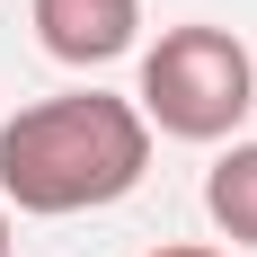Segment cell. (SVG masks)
I'll list each match as a JSON object with an SVG mask.
<instances>
[{
  "mask_svg": "<svg viewBox=\"0 0 257 257\" xmlns=\"http://www.w3.org/2000/svg\"><path fill=\"white\" fill-rule=\"evenodd\" d=\"M133 106H142V124L169 133V142H231V133L248 124V106H257V62H248V45H239L231 27L186 18V27H169V36L142 53Z\"/></svg>",
  "mask_w": 257,
  "mask_h": 257,
  "instance_id": "2",
  "label": "cell"
},
{
  "mask_svg": "<svg viewBox=\"0 0 257 257\" xmlns=\"http://www.w3.org/2000/svg\"><path fill=\"white\" fill-rule=\"evenodd\" d=\"M133 36H142V0H36V45L71 71L124 62Z\"/></svg>",
  "mask_w": 257,
  "mask_h": 257,
  "instance_id": "3",
  "label": "cell"
},
{
  "mask_svg": "<svg viewBox=\"0 0 257 257\" xmlns=\"http://www.w3.org/2000/svg\"><path fill=\"white\" fill-rule=\"evenodd\" d=\"M142 169H151V124L115 89H62L0 124V204L36 222L124 204Z\"/></svg>",
  "mask_w": 257,
  "mask_h": 257,
  "instance_id": "1",
  "label": "cell"
},
{
  "mask_svg": "<svg viewBox=\"0 0 257 257\" xmlns=\"http://www.w3.org/2000/svg\"><path fill=\"white\" fill-rule=\"evenodd\" d=\"M151 257H231V248H204V239H169V248H151Z\"/></svg>",
  "mask_w": 257,
  "mask_h": 257,
  "instance_id": "5",
  "label": "cell"
},
{
  "mask_svg": "<svg viewBox=\"0 0 257 257\" xmlns=\"http://www.w3.org/2000/svg\"><path fill=\"white\" fill-rule=\"evenodd\" d=\"M0 257H9V204H0Z\"/></svg>",
  "mask_w": 257,
  "mask_h": 257,
  "instance_id": "6",
  "label": "cell"
},
{
  "mask_svg": "<svg viewBox=\"0 0 257 257\" xmlns=\"http://www.w3.org/2000/svg\"><path fill=\"white\" fill-rule=\"evenodd\" d=\"M204 213L231 248H257V142H231L204 169Z\"/></svg>",
  "mask_w": 257,
  "mask_h": 257,
  "instance_id": "4",
  "label": "cell"
}]
</instances>
